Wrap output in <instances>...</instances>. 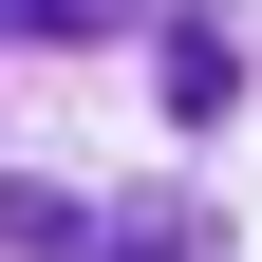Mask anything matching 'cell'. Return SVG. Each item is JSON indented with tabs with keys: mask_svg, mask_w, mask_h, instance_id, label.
<instances>
[{
	"mask_svg": "<svg viewBox=\"0 0 262 262\" xmlns=\"http://www.w3.org/2000/svg\"><path fill=\"white\" fill-rule=\"evenodd\" d=\"M169 113H187V131L244 113V38H225V19H169Z\"/></svg>",
	"mask_w": 262,
	"mask_h": 262,
	"instance_id": "cell-1",
	"label": "cell"
},
{
	"mask_svg": "<svg viewBox=\"0 0 262 262\" xmlns=\"http://www.w3.org/2000/svg\"><path fill=\"white\" fill-rule=\"evenodd\" d=\"M38 38H113V0H0V56H38Z\"/></svg>",
	"mask_w": 262,
	"mask_h": 262,
	"instance_id": "cell-2",
	"label": "cell"
}]
</instances>
